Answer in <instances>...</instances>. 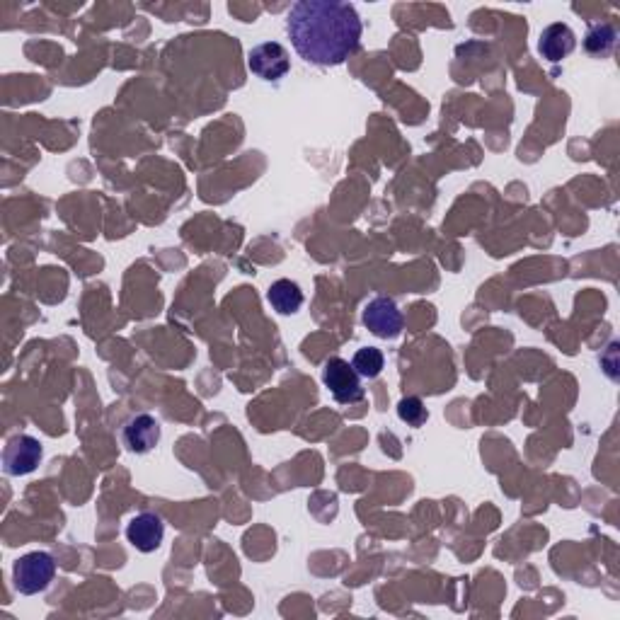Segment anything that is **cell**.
Wrapping results in <instances>:
<instances>
[{"instance_id": "5b68a950", "label": "cell", "mask_w": 620, "mask_h": 620, "mask_svg": "<svg viewBox=\"0 0 620 620\" xmlns=\"http://www.w3.org/2000/svg\"><path fill=\"white\" fill-rule=\"evenodd\" d=\"M248 68L257 78L277 83L291 71L289 51L281 47L279 42H264L250 49L248 54Z\"/></svg>"}, {"instance_id": "4fadbf2b", "label": "cell", "mask_w": 620, "mask_h": 620, "mask_svg": "<svg viewBox=\"0 0 620 620\" xmlns=\"http://www.w3.org/2000/svg\"><path fill=\"white\" fill-rule=\"evenodd\" d=\"M398 417L403 419L405 424H410V427H422L429 419V410L417 395H410V398H403L398 403Z\"/></svg>"}, {"instance_id": "8992f818", "label": "cell", "mask_w": 620, "mask_h": 620, "mask_svg": "<svg viewBox=\"0 0 620 620\" xmlns=\"http://www.w3.org/2000/svg\"><path fill=\"white\" fill-rule=\"evenodd\" d=\"M364 325L381 340H395L403 332V313L393 298L378 296L364 308Z\"/></svg>"}, {"instance_id": "ba28073f", "label": "cell", "mask_w": 620, "mask_h": 620, "mask_svg": "<svg viewBox=\"0 0 620 620\" xmlns=\"http://www.w3.org/2000/svg\"><path fill=\"white\" fill-rule=\"evenodd\" d=\"M124 446L136 456L151 453L160 441V422L151 415H136L122 427Z\"/></svg>"}, {"instance_id": "30bf717a", "label": "cell", "mask_w": 620, "mask_h": 620, "mask_svg": "<svg viewBox=\"0 0 620 620\" xmlns=\"http://www.w3.org/2000/svg\"><path fill=\"white\" fill-rule=\"evenodd\" d=\"M267 301L279 315H294L303 306V291L296 281L279 279L269 286Z\"/></svg>"}, {"instance_id": "9c48e42d", "label": "cell", "mask_w": 620, "mask_h": 620, "mask_svg": "<svg viewBox=\"0 0 620 620\" xmlns=\"http://www.w3.org/2000/svg\"><path fill=\"white\" fill-rule=\"evenodd\" d=\"M574 47H577V34H574L565 22H555V25H548L541 32V42H538V51L543 54V59H548L550 63H558L570 56Z\"/></svg>"}, {"instance_id": "52a82bcc", "label": "cell", "mask_w": 620, "mask_h": 620, "mask_svg": "<svg viewBox=\"0 0 620 620\" xmlns=\"http://www.w3.org/2000/svg\"><path fill=\"white\" fill-rule=\"evenodd\" d=\"M165 524L158 514L141 512L126 526V541L134 545L139 553H155L163 543Z\"/></svg>"}, {"instance_id": "7c38bea8", "label": "cell", "mask_w": 620, "mask_h": 620, "mask_svg": "<svg viewBox=\"0 0 620 620\" xmlns=\"http://www.w3.org/2000/svg\"><path fill=\"white\" fill-rule=\"evenodd\" d=\"M352 366H354V371H357L361 378H369V381H371V378L381 376L383 366H386V359H383L381 349L364 347V349H359L357 354H354Z\"/></svg>"}, {"instance_id": "277c9868", "label": "cell", "mask_w": 620, "mask_h": 620, "mask_svg": "<svg viewBox=\"0 0 620 620\" xmlns=\"http://www.w3.org/2000/svg\"><path fill=\"white\" fill-rule=\"evenodd\" d=\"M44 449L37 439L30 434H17L13 439H8L3 449V470L5 475H13V478H20V475H30L39 468L42 463Z\"/></svg>"}, {"instance_id": "6da1fadb", "label": "cell", "mask_w": 620, "mask_h": 620, "mask_svg": "<svg viewBox=\"0 0 620 620\" xmlns=\"http://www.w3.org/2000/svg\"><path fill=\"white\" fill-rule=\"evenodd\" d=\"M286 32L301 59L315 66H340L359 49L361 17L342 0H298L286 17Z\"/></svg>"}, {"instance_id": "8fae6325", "label": "cell", "mask_w": 620, "mask_h": 620, "mask_svg": "<svg viewBox=\"0 0 620 620\" xmlns=\"http://www.w3.org/2000/svg\"><path fill=\"white\" fill-rule=\"evenodd\" d=\"M616 39H618L616 27L601 22V25H594L587 32V37H584V49H587L591 56H606L611 54L613 47H616Z\"/></svg>"}, {"instance_id": "3957f363", "label": "cell", "mask_w": 620, "mask_h": 620, "mask_svg": "<svg viewBox=\"0 0 620 620\" xmlns=\"http://www.w3.org/2000/svg\"><path fill=\"white\" fill-rule=\"evenodd\" d=\"M323 383L340 405H354L364 400L361 376L342 357H332L323 364Z\"/></svg>"}, {"instance_id": "7a4b0ae2", "label": "cell", "mask_w": 620, "mask_h": 620, "mask_svg": "<svg viewBox=\"0 0 620 620\" xmlns=\"http://www.w3.org/2000/svg\"><path fill=\"white\" fill-rule=\"evenodd\" d=\"M56 577V562L49 553L37 550V553L22 555L13 565V584L15 591L22 596H34L39 591L49 589V584Z\"/></svg>"}]
</instances>
